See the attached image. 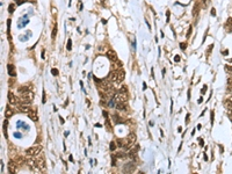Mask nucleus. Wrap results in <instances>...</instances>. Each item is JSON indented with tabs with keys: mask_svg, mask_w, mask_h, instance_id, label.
I'll use <instances>...</instances> for the list:
<instances>
[{
	"mask_svg": "<svg viewBox=\"0 0 232 174\" xmlns=\"http://www.w3.org/2000/svg\"><path fill=\"white\" fill-rule=\"evenodd\" d=\"M121 92H126V86H123V87L121 88Z\"/></svg>",
	"mask_w": 232,
	"mask_h": 174,
	"instance_id": "39",
	"label": "nucleus"
},
{
	"mask_svg": "<svg viewBox=\"0 0 232 174\" xmlns=\"http://www.w3.org/2000/svg\"><path fill=\"white\" fill-rule=\"evenodd\" d=\"M117 148L116 145V142H112L110 143V151H115V148Z\"/></svg>",
	"mask_w": 232,
	"mask_h": 174,
	"instance_id": "21",
	"label": "nucleus"
},
{
	"mask_svg": "<svg viewBox=\"0 0 232 174\" xmlns=\"http://www.w3.org/2000/svg\"><path fill=\"white\" fill-rule=\"evenodd\" d=\"M199 8H200L199 4H196L195 7H194V9H193V15H194V16H197V14H199Z\"/></svg>",
	"mask_w": 232,
	"mask_h": 174,
	"instance_id": "18",
	"label": "nucleus"
},
{
	"mask_svg": "<svg viewBox=\"0 0 232 174\" xmlns=\"http://www.w3.org/2000/svg\"><path fill=\"white\" fill-rule=\"evenodd\" d=\"M14 115V110L9 107V106H7L6 107V109H5V117H12V116Z\"/></svg>",
	"mask_w": 232,
	"mask_h": 174,
	"instance_id": "11",
	"label": "nucleus"
},
{
	"mask_svg": "<svg viewBox=\"0 0 232 174\" xmlns=\"http://www.w3.org/2000/svg\"><path fill=\"white\" fill-rule=\"evenodd\" d=\"M202 102H203V97H201L199 99V100H197V103H202Z\"/></svg>",
	"mask_w": 232,
	"mask_h": 174,
	"instance_id": "38",
	"label": "nucleus"
},
{
	"mask_svg": "<svg viewBox=\"0 0 232 174\" xmlns=\"http://www.w3.org/2000/svg\"><path fill=\"white\" fill-rule=\"evenodd\" d=\"M107 57H108V59L110 60V62H116L117 60V57H116V52L114 51V50H108L107 51Z\"/></svg>",
	"mask_w": 232,
	"mask_h": 174,
	"instance_id": "5",
	"label": "nucleus"
},
{
	"mask_svg": "<svg viewBox=\"0 0 232 174\" xmlns=\"http://www.w3.org/2000/svg\"><path fill=\"white\" fill-rule=\"evenodd\" d=\"M112 165H113V166L116 165V161H115V155H113V159H112Z\"/></svg>",
	"mask_w": 232,
	"mask_h": 174,
	"instance_id": "34",
	"label": "nucleus"
},
{
	"mask_svg": "<svg viewBox=\"0 0 232 174\" xmlns=\"http://www.w3.org/2000/svg\"><path fill=\"white\" fill-rule=\"evenodd\" d=\"M188 100H190V90H188Z\"/></svg>",
	"mask_w": 232,
	"mask_h": 174,
	"instance_id": "45",
	"label": "nucleus"
},
{
	"mask_svg": "<svg viewBox=\"0 0 232 174\" xmlns=\"http://www.w3.org/2000/svg\"><path fill=\"white\" fill-rule=\"evenodd\" d=\"M123 157H126V153H124V152H117V153H116V158H123Z\"/></svg>",
	"mask_w": 232,
	"mask_h": 174,
	"instance_id": "24",
	"label": "nucleus"
},
{
	"mask_svg": "<svg viewBox=\"0 0 232 174\" xmlns=\"http://www.w3.org/2000/svg\"><path fill=\"white\" fill-rule=\"evenodd\" d=\"M145 88H146V84L144 83V84H143V90H145Z\"/></svg>",
	"mask_w": 232,
	"mask_h": 174,
	"instance_id": "48",
	"label": "nucleus"
},
{
	"mask_svg": "<svg viewBox=\"0 0 232 174\" xmlns=\"http://www.w3.org/2000/svg\"><path fill=\"white\" fill-rule=\"evenodd\" d=\"M174 62H177V63H179L180 62V56L179 55H177V56L174 57Z\"/></svg>",
	"mask_w": 232,
	"mask_h": 174,
	"instance_id": "31",
	"label": "nucleus"
},
{
	"mask_svg": "<svg viewBox=\"0 0 232 174\" xmlns=\"http://www.w3.org/2000/svg\"><path fill=\"white\" fill-rule=\"evenodd\" d=\"M8 172H9V173H15V172H16V166H15V162H13V161H9V164H8Z\"/></svg>",
	"mask_w": 232,
	"mask_h": 174,
	"instance_id": "12",
	"label": "nucleus"
},
{
	"mask_svg": "<svg viewBox=\"0 0 232 174\" xmlns=\"http://www.w3.org/2000/svg\"><path fill=\"white\" fill-rule=\"evenodd\" d=\"M28 116H29V118L34 121V122H36L37 120H39V116H37V113H36V110H30L29 113H28Z\"/></svg>",
	"mask_w": 232,
	"mask_h": 174,
	"instance_id": "9",
	"label": "nucleus"
},
{
	"mask_svg": "<svg viewBox=\"0 0 232 174\" xmlns=\"http://www.w3.org/2000/svg\"><path fill=\"white\" fill-rule=\"evenodd\" d=\"M13 11H14V5L12 4V5H9V8H8V12H9V13H13Z\"/></svg>",
	"mask_w": 232,
	"mask_h": 174,
	"instance_id": "30",
	"label": "nucleus"
},
{
	"mask_svg": "<svg viewBox=\"0 0 232 174\" xmlns=\"http://www.w3.org/2000/svg\"><path fill=\"white\" fill-rule=\"evenodd\" d=\"M41 153V146H37V145H34L32 148H27L26 155L28 157H35V155H40Z\"/></svg>",
	"mask_w": 232,
	"mask_h": 174,
	"instance_id": "2",
	"label": "nucleus"
},
{
	"mask_svg": "<svg viewBox=\"0 0 232 174\" xmlns=\"http://www.w3.org/2000/svg\"><path fill=\"white\" fill-rule=\"evenodd\" d=\"M18 1V4H21V2H25V0H16Z\"/></svg>",
	"mask_w": 232,
	"mask_h": 174,
	"instance_id": "46",
	"label": "nucleus"
},
{
	"mask_svg": "<svg viewBox=\"0 0 232 174\" xmlns=\"http://www.w3.org/2000/svg\"><path fill=\"white\" fill-rule=\"evenodd\" d=\"M192 34V28H189V30H188V34H187V37H189V35Z\"/></svg>",
	"mask_w": 232,
	"mask_h": 174,
	"instance_id": "40",
	"label": "nucleus"
},
{
	"mask_svg": "<svg viewBox=\"0 0 232 174\" xmlns=\"http://www.w3.org/2000/svg\"><path fill=\"white\" fill-rule=\"evenodd\" d=\"M37 167L40 168L41 171H43V172H44V171L46 169V167H45V160H44V158H43V157H42L41 159H39V160H37Z\"/></svg>",
	"mask_w": 232,
	"mask_h": 174,
	"instance_id": "8",
	"label": "nucleus"
},
{
	"mask_svg": "<svg viewBox=\"0 0 232 174\" xmlns=\"http://www.w3.org/2000/svg\"><path fill=\"white\" fill-rule=\"evenodd\" d=\"M7 124H8V122L5 121V122H4V132H5V137H6V138L8 137V136H7Z\"/></svg>",
	"mask_w": 232,
	"mask_h": 174,
	"instance_id": "20",
	"label": "nucleus"
},
{
	"mask_svg": "<svg viewBox=\"0 0 232 174\" xmlns=\"http://www.w3.org/2000/svg\"><path fill=\"white\" fill-rule=\"evenodd\" d=\"M19 108H20V111L22 113H25V114H28L32 108L29 107V104H27V103H22V104H19Z\"/></svg>",
	"mask_w": 232,
	"mask_h": 174,
	"instance_id": "7",
	"label": "nucleus"
},
{
	"mask_svg": "<svg viewBox=\"0 0 232 174\" xmlns=\"http://www.w3.org/2000/svg\"><path fill=\"white\" fill-rule=\"evenodd\" d=\"M33 100H34V93L30 90H26V92H23V93H21V102L22 103L29 104Z\"/></svg>",
	"mask_w": 232,
	"mask_h": 174,
	"instance_id": "1",
	"label": "nucleus"
},
{
	"mask_svg": "<svg viewBox=\"0 0 232 174\" xmlns=\"http://www.w3.org/2000/svg\"><path fill=\"white\" fill-rule=\"evenodd\" d=\"M201 92H202V94H204V93H206V92H207V85H204V86H203V88H202V90H201Z\"/></svg>",
	"mask_w": 232,
	"mask_h": 174,
	"instance_id": "33",
	"label": "nucleus"
},
{
	"mask_svg": "<svg viewBox=\"0 0 232 174\" xmlns=\"http://www.w3.org/2000/svg\"><path fill=\"white\" fill-rule=\"evenodd\" d=\"M230 62H232V59H231V60H230Z\"/></svg>",
	"mask_w": 232,
	"mask_h": 174,
	"instance_id": "49",
	"label": "nucleus"
},
{
	"mask_svg": "<svg viewBox=\"0 0 232 174\" xmlns=\"http://www.w3.org/2000/svg\"><path fill=\"white\" fill-rule=\"evenodd\" d=\"M124 78H126V72H124V70L119 69L117 71V81L116 83H122L124 80Z\"/></svg>",
	"mask_w": 232,
	"mask_h": 174,
	"instance_id": "6",
	"label": "nucleus"
},
{
	"mask_svg": "<svg viewBox=\"0 0 232 174\" xmlns=\"http://www.w3.org/2000/svg\"><path fill=\"white\" fill-rule=\"evenodd\" d=\"M22 127H27V124H25L23 122L19 121V122H18V128H22Z\"/></svg>",
	"mask_w": 232,
	"mask_h": 174,
	"instance_id": "27",
	"label": "nucleus"
},
{
	"mask_svg": "<svg viewBox=\"0 0 232 174\" xmlns=\"http://www.w3.org/2000/svg\"><path fill=\"white\" fill-rule=\"evenodd\" d=\"M189 117H190V115H189V114H187V116H186V124H188V123H189Z\"/></svg>",
	"mask_w": 232,
	"mask_h": 174,
	"instance_id": "32",
	"label": "nucleus"
},
{
	"mask_svg": "<svg viewBox=\"0 0 232 174\" xmlns=\"http://www.w3.org/2000/svg\"><path fill=\"white\" fill-rule=\"evenodd\" d=\"M227 53H229V51H227V50H225V51H223V55H227Z\"/></svg>",
	"mask_w": 232,
	"mask_h": 174,
	"instance_id": "47",
	"label": "nucleus"
},
{
	"mask_svg": "<svg viewBox=\"0 0 232 174\" xmlns=\"http://www.w3.org/2000/svg\"><path fill=\"white\" fill-rule=\"evenodd\" d=\"M114 100L116 102H126L128 100V95H126V92H121L119 90V93H116L114 95Z\"/></svg>",
	"mask_w": 232,
	"mask_h": 174,
	"instance_id": "3",
	"label": "nucleus"
},
{
	"mask_svg": "<svg viewBox=\"0 0 232 174\" xmlns=\"http://www.w3.org/2000/svg\"><path fill=\"white\" fill-rule=\"evenodd\" d=\"M201 128H202V125H201V124H197V127H196V129H197V130H201Z\"/></svg>",
	"mask_w": 232,
	"mask_h": 174,
	"instance_id": "43",
	"label": "nucleus"
},
{
	"mask_svg": "<svg viewBox=\"0 0 232 174\" xmlns=\"http://www.w3.org/2000/svg\"><path fill=\"white\" fill-rule=\"evenodd\" d=\"M224 104H225V107H226V109L227 110L232 109V101L230 100V99H227L225 102H224Z\"/></svg>",
	"mask_w": 232,
	"mask_h": 174,
	"instance_id": "16",
	"label": "nucleus"
},
{
	"mask_svg": "<svg viewBox=\"0 0 232 174\" xmlns=\"http://www.w3.org/2000/svg\"><path fill=\"white\" fill-rule=\"evenodd\" d=\"M211 123H214V111H211Z\"/></svg>",
	"mask_w": 232,
	"mask_h": 174,
	"instance_id": "44",
	"label": "nucleus"
},
{
	"mask_svg": "<svg viewBox=\"0 0 232 174\" xmlns=\"http://www.w3.org/2000/svg\"><path fill=\"white\" fill-rule=\"evenodd\" d=\"M227 25V23H226ZM227 28H229V32H232V25H227Z\"/></svg>",
	"mask_w": 232,
	"mask_h": 174,
	"instance_id": "36",
	"label": "nucleus"
},
{
	"mask_svg": "<svg viewBox=\"0 0 232 174\" xmlns=\"http://www.w3.org/2000/svg\"><path fill=\"white\" fill-rule=\"evenodd\" d=\"M102 114H103V116H105L106 118H107V117H108V114H107V113H106V110H103V111H102Z\"/></svg>",
	"mask_w": 232,
	"mask_h": 174,
	"instance_id": "41",
	"label": "nucleus"
},
{
	"mask_svg": "<svg viewBox=\"0 0 232 174\" xmlns=\"http://www.w3.org/2000/svg\"><path fill=\"white\" fill-rule=\"evenodd\" d=\"M106 129L108 130L109 132H112V131H113L112 127H110V122H109V118H108V117L106 118Z\"/></svg>",
	"mask_w": 232,
	"mask_h": 174,
	"instance_id": "17",
	"label": "nucleus"
},
{
	"mask_svg": "<svg viewBox=\"0 0 232 174\" xmlns=\"http://www.w3.org/2000/svg\"><path fill=\"white\" fill-rule=\"evenodd\" d=\"M225 71L230 74V76H232V66H230V65H225Z\"/></svg>",
	"mask_w": 232,
	"mask_h": 174,
	"instance_id": "19",
	"label": "nucleus"
},
{
	"mask_svg": "<svg viewBox=\"0 0 232 174\" xmlns=\"http://www.w3.org/2000/svg\"><path fill=\"white\" fill-rule=\"evenodd\" d=\"M210 4V0H203V8H207Z\"/></svg>",
	"mask_w": 232,
	"mask_h": 174,
	"instance_id": "25",
	"label": "nucleus"
},
{
	"mask_svg": "<svg viewBox=\"0 0 232 174\" xmlns=\"http://www.w3.org/2000/svg\"><path fill=\"white\" fill-rule=\"evenodd\" d=\"M138 150H139V145H137V144H136V145H135V146L133 148V150H131V152H135V153H136Z\"/></svg>",
	"mask_w": 232,
	"mask_h": 174,
	"instance_id": "26",
	"label": "nucleus"
},
{
	"mask_svg": "<svg viewBox=\"0 0 232 174\" xmlns=\"http://www.w3.org/2000/svg\"><path fill=\"white\" fill-rule=\"evenodd\" d=\"M1 172H4V162L1 160Z\"/></svg>",
	"mask_w": 232,
	"mask_h": 174,
	"instance_id": "42",
	"label": "nucleus"
},
{
	"mask_svg": "<svg viewBox=\"0 0 232 174\" xmlns=\"http://www.w3.org/2000/svg\"><path fill=\"white\" fill-rule=\"evenodd\" d=\"M126 144V139H121V138L116 139V145H117V148H124Z\"/></svg>",
	"mask_w": 232,
	"mask_h": 174,
	"instance_id": "13",
	"label": "nucleus"
},
{
	"mask_svg": "<svg viewBox=\"0 0 232 174\" xmlns=\"http://www.w3.org/2000/svg\"><path fill=\"white\" fill-rule=\"evenodd\" d=\"M56 35H57V26H55V27H53L52 35H51V36H52V39H55V37H56Z\"/></svg>",
	"mask_w": 232,
	"mask_h": 174,
	"instance_id": "23",
	"label": "nucleus"
},
{
	"mask_svg": "<svg viewBox=\"0 0 232 174\" xmlns=\"http://www.w3.org/2000/svg\"><path fill=\"white\" fill-rule=\"evenodd\" d=\"M14 137H15V138H21V135L19 132H15V134H14Z\"/></svg>",
	"mask_w": 232,
	"mask_h": 174,
	"instance_id": "35",
	"label": "nucleus"
},
{
	"mask_svg": "<svg viewBox=\"0 0 232 174\" xmlns=\"http://www.w3.org/2000/svg\"><path fill=\"white\" fill-rule=\"evenodd\" d=\"M66 49L67 50H71V49H72V41H71V39H69V41H67Z\"/></svg>",
	"mask_w": 232,
	"mask_h": 174,
	"instance_id": "22",
	"label": "nucleus"
},
{
	"mask_svg": "<svg viewBox=\"0 0 232 174\" xmlns=\"http://www.w3.org/2000/svg\"><path fill=\"white\" fill-rule=\"evenodd\" d=\"M8 102H9V104H13V106H19L20 104L19 103V99L15 97L12 92L8 93Z\"/></svg>",
	"mask_w": 232,
	"mask_h": 174,
	"instance_id": "4",
	"label": "nucleus"
},
{
	"mask_svg": "<svg viewBox=\"0 0 232 174\" xmlns=\"http://www.w3.org/2000/svg\"><path fill=\"white\" fill-rule=\"evenodd\" d=\"M113 121H114L115 123H116V124H119V123H123V120H122V118H121V117H119V115H116V114H115V115H113Z\"/></svg>",
	"mask_w": 232,
	"mask_h": 174,
	"instance_id": "15",
	"label": "nucleus"
},
{
	"mask_svg": "<svg viewBox=\"0 0 232 174\" xmlns=\"http://www.w3.org/2000/svg\"><path fill=\"white\" fill-rule=\"evenodd\" d=\"M116 108L119 110H126V102H116Z\"/></svg>",
	"mask_w": 232,
	"mask_h": 174,
	"instance_id": "14",
	"label": "nucleus"
},
{
	"mask_svg": "<svg viewBox=\"0 0 232 174\" xmlns=\"http://www.w3.org/2000/svg\"><path fill=\"white\" fill-rule=\"evenodd\" d=\"M7 69H8V74H9L11 77H15V76H16V72H15V67H14V65L8 64L7 65Z\"/></svg>",
	"mask_w": 232,
	"mask_h": 174,
	"instance_id": "10",
	"label": "nucleus"
},
{
	"mask_svg": "<svg viewBox=\"0 0 232 174\" xmlns=\"http://www.w3.org/2000/svg\"><path fill=\"white\" fill-rule=\"evenodd\" d=\"M51 73H52L53 76H58V70H57V69H52V70H51Z\"/></svg>",
	"mask_w": 232,
	"mask_h": 174,
	"instance_id": "29",
	"label": "nucleus"
},
{
	"mask_svg": "<svg viewBox=\"0 0 232 174\" xmlns=\"http://www.w3.org/2000/svg\"><path fill=\"white\" fill-rule=\"evenodd\" d=\"M215 14H216V11H215V8H212L211 9V15L212 16H215Z\"/></svg>",
	"mask_w": 232,
	"mask_h": 174,
	"instance_id": "37",
	"label": "nucleus"
},
{
	"mask_svg": "<svg viewBox=\"0 0 232 174\" xmlns=\"http://www.w3.org/2000/svg\"><path fill=\"white\" fill-rule=\"evenodd\" d=\"M180 48H181L182 50H185L186 48H187V43H186V42H183V43H180Z\"/></svg>",
	"mask_w": 232,
	"mask_h": 174,
	"instance_id": "28",
	"label": "nucleus"
}]
</instances>
